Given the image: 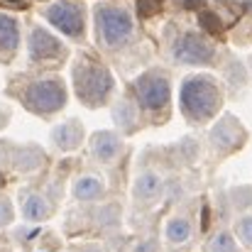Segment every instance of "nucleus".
<instances>
[{
  "mask_svg": "<svg viewBox=\"0 0 252 252\" xmlns=\"http://www.w3.org/2000/svg\"><path fill=\"white\" fill-rule=\"evenodd\" d=\"M223 103V93L218 81L211 76H189L181 84V110L186 120L191 123H206L211 120Z\"/></svg>",
  "mask_w": 252,
  "mask_h": 252,
  "instance_id": "obj_1",
  "label": "nucleus"
},
{
  "mask_svg": "<svg viewBox=\"0 0 252 252\" xmlns=\"http://www.w3.org/2000/svg\"><path fill=\"white\" fill-rule=\"evenodd\" d=\"M74 88L84 105L98 108L113 93V76L105 66H100L91 59H81L74 66Z\"/></svg>",
  "mask_w": 252,
  "mask_h": 252,
  "instance_id": "obj_2",
  "label": "nucleus"
},
{
  "mask_svg": "<svg viewBox=\"0 0 252 252\" xmlns=\"http://www.w3.org/2000/svg\"><path fill=\"white\" fill-rule=\"evenodd\" d=\"M95 34L103 47L118 49L132 37V17L118 5L100 2L95 7Z\"/></svg>",
  "mask_w": 252,
  "mask_h": 252,
  "instance_id": "obj_3",
  "label": "nucleus"
},
{
  "mask_svg": "<svg viewBox=\"0 0 252 252\" xmlns=\"http://www.w3.org/2000/svg\"><path fill=\"white\" fill-rule=\"evenodd\" d=\"M22 103L39 115H49V113H57L64 108L66 88L59 79H39L22 91Z\"/></svg>",
  "mask_w": 252,
  "mask_h": 252,
  "instance_id": "obj_4",
  "label": "nucleus"
},
{
  "mask_svg": "<svg viewBox=\"0 0 252 252\" xmlns=\"http://www.w3.org/2000/svg\"><path fill=\"white\" fill-rule=\"evenodd\" d=\"M213 54H216L213 44H211L206 37L193 34V32L181 34V37L174 42V47H171V57H174V62H176V64L206 66V64H211V62H213Z\"/></svg>",
  "mask_w": 252,
  "mask_h": 252,
  "instance_id": "obj_5",
  "label": "nucleus"
},
{
  "mask_svg": "<svg viewBox=\"0 0 252 252\" xmlns=\"http://www.w3.org/2000/svg\"><path fill=\"white\" fill-rule=\"evenodd\" d=\"M135 93L145 110H162L167 108L169 95H171L169 79L162 71H147L135 81Z\"/></svg>",
  "mask_w": 252,
  "mask_h": 252,
  "instance_id": "obj_6",
  "label": "nucleus"
},
{
  "mask_svg": "<svg viewBox=\"0 0 252 252\" xmlns=\"http://www.w3.org/2000/svg\"><path fill=\"white\" fill-rule=\"evenodd\" d=\"M44 17L57 30H62L64 34H69L74 39H81L84 37V27H86L84 5L71 2V0H62V2H54L52 7H47Z\"/></svg>",
  "mask_w": 252,
  "mask_h": 252,
  "instance_id": "obj_7",
  "label": "nucleus"
},
{
  "mask_svg": "<svg viewBox=\"0 0 252 252\" xmlns=\"http://www.w3.org/2000/svg\"><path fill=\"white\" fill-rule=\"evenodd\" d=\"M27 49H30V57L32 62H57L66 54L64 44L47 30L42 27H34L32 34H30V42H27Z\"/></svg>",
  "mask_w": 252,
  "mask_h": 252,
  "instance_id": "obj_8",
  "label": "nucleus"
},
{
  "mask_svg": "<svg viewBox=\"0 0 252 252\" xmlns=\"http://www.w3.org/2000/svg\"><path fill=\"white\" fill-rule=\"evenodd\" d=\"M243 142H245V130H243V125H240L233 115L220 118V120L213 125V130H211V145H213L218 152L238 150Z\"/></svg>",
  "mask_w": 252,
  "mask_h": 252,
  "instance_id": "obj_9",
  "label": "nucleus"
},
{
  "mask_svg": "<svg viewBox=\"0 0 252 252\" xmlns=\"http://www.w3.org/2000/svg\"><path fill=\"white\" fill-rule=\"evenodd\" d=\"M91 152L98 162L103 164H110L118 159V155L123 152V140L115 135V132H95L93 140H91Z\"/></svg>",
  "mask_w": 252,
  "mask_h": 252,
  "instance_id": "obj_10",
  "label": "nucleus"
},
{
  "mask_svg": "<svg viewBox=\"0 0 252 252\" xmlns=\"http://www.w3.org/2000/svg\"><path fill=\"white\" fill-rule=\"evenodd\" d=\"M162 186H164V184H162L159 174H155V171H145V174H140V176L135 179L132 196H135V201H140V203H152V201L159 198Z\"/></svg>",
  "mask_w": 252,
  "mask_h": 252,
  "instance_id": "obj_11",
  "label": "nucleus"
},
{
  "mask_svg": "<svg viewBox=\"0 0 252 252\" xmlns=\"http://www.w3.org/2000/svg\"><path fill=\"white\" fill-rule=\"evenodd\" d=\"M84 140V127L81 123L76 120H69V123H62L52 130V142L59 147V150H76Z\"/></svg>",
  "mask_w": 252,
  "mask_h": 252,
  "instance_id": "obj_12",
  "label": "nucleus"
},
{
  "mask_svg": "<svg viewBox=\"0 0 252 252\" xmlns=\"http://www.w3.org/2000/svg\"><path fill=\"white\" fill-rule=\"evenodd\" d=\"M20 44L17 20L10 15H0V57H10Z\"/></svg>",
  "mask_w": 252,
  "mask_h": 252,
  "instance_id": "obj_13",
  "label": "nucleus"
},
{
  "mask_svg": "<svg viewBox=\"0 0 252 252\" xmlns=\"http://www.w3.org/2000/svg\"><path fill=\"white\" fill-rule=\"evenodd\" d=\"M52 213V206L49 201L42 196V193H27L25 201H22V216L32 223H39V220H47Z\"/></svg>",
  "mask_w": 252,
  "mask_h": 252,
  "instance_id": "obj_14",
  "label": "nucleus"
},
{
  "mask_svg": "<svg viewBox=\"0 0 252 252\" xmlns=\"http://www.w3.org/2000/svg\"><path fill=\"white\" fill-rule=\"evenodd\" d=\"M167 240L171 245H186L193 235V228H191V220L186 216H174L167 223Z\"/></svg>",
  "mask_w": 252,
  "mask_h": 252,
  "instance_id": "obj_15",
  "label": "nucleus"
},
{
  "mask_svg": "<svg viewBox=\"0 0 252 252\" xmlns=\"http://www.w3.org/2000/svg\"><path fill=\"white\" fill-rule=\"evenodd\" d=\"M103 191H105L103 181L98 176H91V174L76 179V184H74V196L79 201H95V198L103 196Z\"/></svg>",
  "mask_w": 252,
  "mask_h": 252,
  "instance_id": "obj_16",
  "label": "nucleus"
},
{
  "mask_svg": "<svg viewBox=\"0 0 252 252\" xmlns=\"http://www.w3.org/2000/svg\"><path fill=\"white\" fill-rule=\"evenodd\" d=\"M113 118H115V123H118L123 130H130V127H135V123H137V110L132 108V103L120 100V103L113 108Z\"/></svg>",
  "mask_w": 252,
  "mask_h": 252,
  "instance_id": "obj_17",
  "label": "nucleus"
},
{
  "mask_svg": "<svg viewBox=\"0 0 252 252\" xmlns=\"http://www.w3.org/2000/svg\"><path fill=\"white\" fill-rule=\"evenodd\" d=\"M206 252H238V245L233 240L230 233H216L208 243H206Z\"/></svg>",
  "mask_w": 252,
  "mask_h": 252,
  "instance_id": "obj_18",
  "label": "nucleus"
},
{
  "mask_svg": "<svg viewBox=\"0 0 252 252\" xmlns=\"http://www.w3.org/2000/svg\"><path fill=\"white\" fill-rule=\"evenodd\" d=\"M235 233H238V238H240L248 248H252V216H245V218L238 220Z\"/></svg>",
  "mask_w": 252,
  "mask_h": 252,
  "instance_id": "obj_19",
  "label": "nucleus"
},
{
  "mask_svg": "<svg viewBox=\"0 0 252 252\" xmlns=\"http://www.w3.org/2000/svg\"><path fill=\"white\" fill-rule=\"evenodd\" d=\"M201 25H203L206 32H220V30H223V22H220L218 15H213V12H203V15H201Z\"/></svg>",
  "mask_w": 252,
  "mask_h": 252,
  "instance_id": "obj_20",
  "label": "nucleus"
},
{
  "mask_svg": "<svg viewBox=\"0 0 252 252\" xmlns=\"http://www.w3.org/2000/svg\"><path fill=\"white\" fill-rule=\"evenodd\" d=\"M12 220V206L7 198H0V225H7Z\"/></svg>",
  "mask_w": 252,
  "mask_h": 252,
  "instance_id": "obj_21",
  "label": "nucleus"
},
{
  "mask_svg": "<svg viewBox=\"0 0 252 252\" xmlns=\"http://www.w3.org/2000/svg\"><path fill=\"white\" fill-rule=\"evenodd\" d=\"M132 252H159V245H157L155 240H145V243H140Z\"/></svg>",
  "mask_w": 252,
  "mask_h": 252,
  "instance_id": "obj_22",
  "label": "nucleus"
},
{
  "mask_svg": "<svg viewBox=\"0 0 252 252\" xmlns=\"http://www.w3.org/2000/svg\"><path fill=\"white\" fill-rule=\"evenodd\" d=\"M79 252H105V250L98 248V245H88V248H84V250H79Z\"/></svg>",
  "mask_w": 252,
  "mask_h": 252,
  "instance_id": "obj_23",
  "label": "nucleus"
},
{
  "mask_svg": "<svg viewBox=\"0 0 252 252\" xmlns=\"http://www.w3.org/2000/svg\"><path fill=\"white\" fill-rule=\"evenodd\" d=\"M184 5H189V7H196V5H203V0H184Z\"/></svg>",
  "mask_w": 252,
  "mask_h": 252,
  "instance_id": "obj_24",
  "label": "nucleus"
},
{
  "mask_svg": "<svg viewBox=\"0 0 252 252\" xmlns=\"http://www.w3.org/2000/svg\"><path fill=\"white\" fill-rule=\"evenodd\" d=\"M7 2H22V0H7Z\"/></svg>",
  "mask_w": 252,
  "mask_h": 252,
  "instance_id": "obj_25",
  "label": "nucleus"
}]
</instances>
